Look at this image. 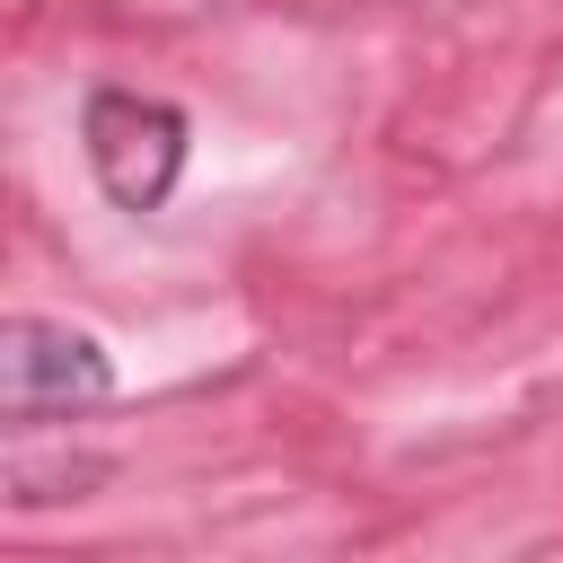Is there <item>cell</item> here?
<instances>
[{
	"instance_id": "cell-1",
	"label": "cell",
	"mask_w": 563,
	"mask_h": 563,
	"mask_svg": "<svg viewBox=\"0 0 563 563\" xmlns=\"http://www.w3.org/2000/svg\"><path fill=\"white\" fill-rule=\"evenodd\" d=\"M79 150L114 211H158L185 176V114L141 88H97L79 106Z\"/></svg>"
},
{
	"instance_id": "cell-2",
	"label": "cell",
	"mask_w": 563,
	"mask_h": 563,
	"mask_svg": "<svg viewBox=\"0 0 563 563\" xmlns=\"http://www.w3.org/2000/svg\"><path fill=\"white\" fill-rule=\"evenodd\" d=\"M114 396V361L97 334L79 325H53V317H9L0 325V413L18 431H44V422H79Z\"/></svg>"
}]
</instances>
